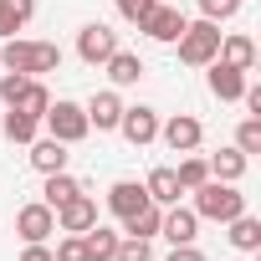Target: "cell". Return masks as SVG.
<instances>
[{"label": "cell", "instance_id": "484cf974", "mask_svg": "<svg viewBox=\"0 0 261 261\" xmlns=\"http://www.w3.org/2000/svg\"><path fill=\"white\" fill-rule=\"evenodd\" d=\"M174 179H179V190H185V195H190V190H200V185L210 179L205 154H185V159H179V169H174Z\"/></svg>", "mask_w": 261, "mask_h": 261}, {"label": "cell", "instance_id": "3957f363", "mask_svg": "<svg viewBox=\"0 0 261 261\" xmlns=\"http://www.w3.org/2000/svg\"><path fill=\"white\" fill-rule=\"evenodd\" d=\"M220 36H225V31H220L215 21H205V16H200V21H185V31H179V41H174V46H179V62H185V67H210L215 51H220Z\"/></svg>", "mask_w": 261, "mask_h": 261}, {"label": "cell", "instance_id": "1f68e13d", "mask_svg": "<svg viewBox=\"0 0 261 261\" xmlns=\"http://www.w3.org/2000/svg\"><path fill=\"white\" fill-rule=\"evenodd\" d=\"M26 82H31L26 72H6V77H0V102H6V108H11V102L21 97V87H26Z\"/></svg>", "mask_w": 261, "mask_h": 261}, {"label": "cell", "instance_id": "8992f818", "mask_svg": "<svg viewBox=\"0 0 261 261\" xmlns=\"http://www.w3.org/2000/svg\"><path fill=\"white\" fill-rule=\"evenodd\" d=\"M118 134L134 144V149H149L154 139H159V108H149V102H139V108H123V118H118Z\"/></svg>", "mask_w": 261, "mask_h": 261}, {"label": "cell", "instance_id": "9a60e30c", "mask_svg": "<svg viewBox=\"0 0 261 261\" xmlns=\"http://www.w3.org/2000/svg\"><path fill=\"white\" fill-rule=\"evenodd\" d=\"M215 62H225V67H236V72H256V41H251L246 31H230V36H220Z\"/></svg>", "mask_w": 261, "mask_h": 261}, {"label": "cell", "instance_id": "30bf717a", "mask_svg": "<svg viewBox=\"0 0 261 261\" xmlns=\"http://www.w3.org/2000/svg\"><path fill=\"white\" fill-rule=\"evenodd\" d=\"M16 236H21V241H51V236H57V210H51L46 200L21 205V210H16Z\"/></svg>", "mask_w": 261, "mask_h": 261}, {"label": "cell", "instance_id": "7402d4cb", "mask_svg": "<svg viewBox=\"0 0 261 261\" xmlns=\"http://www.w3.org/2000/svg\"><path fill=\"white\" fill-rule=\"evenodd\" d=\"M118 241H123V230H113V225H92V230H82V246H87V261H113V251H118Z\"/></svg>", "mask_w": 261, "mask_h": 261}, {"label": "cell", "instance_id": "277c9868", "mask_svg": "<svg viewBox=\"0 0 261 261\" xmlns=\"http://www.w3.org/2000/svg\"><path fill=\"white\" fill-rule=\"evenodd\" d=\"M41 123H46V134L57 139V144H82L87 134H92V123H87V113H82V102H72V97H51V108L41 113Z\"/></svg>", "mask_w": 261, "mask_h": 261}, {"label": "cell", "instance_id": "d6986e66", "mask_svg": "<svg viewBox=\"0 0 261 261\" xmlns=\"http://www.w3.org/2000/svg\"><path fill=\"white\" fill-rule=\"evenodd\" d=\"M36 16V0H0V41H11L16 31H26Z\"/></svg>", "mask_w": 261, "mask_h": 261}, {"label": "cell", "instance_id": "4316f807", "mask_svg": "<svg viewBox=\"0 0 261 261\" xmlns=\"http://www.w3.org/2000/svg\"><path fill=\"white\" fill-rule=\"evenodd\" d=\"M41 179H46V190H41V200H46L51 210H57V205H67V200H72V195L82 190V185H77V179H72L67 169H62V174H41Z\"/></svg>", "mask_w": 261, "mask_h": 261}, {"label": "cell", "instance_id": "f1b7e54d", "mask_svg": "<svg viewBox=\"0 0 261 261\" xmlns=\"http://www.w3.org/2000/svg\"><path fill=\"white\" fill-rule=\"evenodd\" d=\"M113 261H154V241H134V236H123Z\"/></svg>", "mask_w": 261, "mask_h": 261}, {"label": "cell", "instance_id": "83f0119b", "mask_svg": "<svg viewBox=\"0 0 261 261\" xmlns=\"http://www.w3.org/2000/svg\"><path fill=\"white\" fill-rule=\"evenodd\" d=\"M236 149L251 159V154H261V118H241V128H236Z\"/></svg>", "mask_w": 261, "mask_h": 261}, {"label": "cell", "instance_id": "f546056e", "mask_svg": "<svg viewBox=\"0 0 261 261\" xmlns=\"http://www.w3.org/2000/svg\"><path fill=\"white\" fill-rule=\"evenodd\" d=\"M236 11H241V0H200V16H205V21H215V26H220V21H230Z\"/></svg>", "mask_w": 261, "mask_h": 261}, {"label": "cell", "instance_id": "e0dca14e", "mask_svg": "<svg viewBox=\"0 0 261 261\" xmlns=\"http://www.w3.org/2000/svg\"><path fill=\"white\" fill-rule=\"evenodd\" d=\"M102 72H108V82L113 87H139V77H144V62H139V51H113L108 62H102Z\"/></svg>", "mask_w": 261, "mask_h": 261}, {"label": "cell", "instance_id": "2e32d148", "mask_svg": "<svg viewBox=\"0 0 261 261\" xmlns=\"http://www.w3.org/2000/svg\"><path fill=\"white\" fill-rule=\"evenodd\" d=\"M67 159H72V154H67V144H57L51 134H46V139H41V134L31 139V169H36V174H62V169H67Z\"/></svg>", "mask_w": 261, "mask_h": 261}, {"label": "cell", "instance_id": "7c38bea8", "mask_svg": "<svg viewBox=\"0 0 261 261\" xmlns=\"http://www.w3.org/2000/svg\"><path fill=\"white\" fill-rule=\"evenodd\" d=\"M159 236H164L169 246H190V241L200 236V215H195V210H185V205H164Z\"/></svg>", "mask_w": 261, "mask_h": 261}, {"label": "cell", "instance_id": "4dcf8cb0", "mask_svg": "<svg viewBox=\"0 0 261 261\" xmlns=\"http://www.w3.org/2000/svg\"><path fill=\"white\" fill-rule=\"evenodd\" d=\"M51 256H57V261H87V246H82V236H62Z\"/></svg>", "mask_w": 261, "mask_h": 261}, {"label": "cell", "instance_id": "cb8c5ba5", "mask_svg": "<svg viewBox=\"0 0 261 261\" xmlns=\"http://www.w3.org/2000/svg\"><path fill=\"white\" fill-rule=\"evenodd\" d=\"M0 134H6L11 144H31V139L41 134V118H31V113L11 108V113H6V123H0Z\"/></svg>", "mask_w": 261, "mask_h": 261}, {"label": "cell", "instance_id": "6da1fadb", "mask_svg": "<svg viewBox=\"0 0 261 261\" xmlns=\"http://www.w3.org/2000/svg\"><path fill=\"white\" fill-rule=\"evenodd\" d=\"M0 67H6V72H26V77H46V72L62 67V46L57 41L11 36V41H0Z\"/></svg>", "mask_w": 261, "mask_h": 261}, {"label": "cell", "instance_id": "7a4b0ae2", "mask_svg": "<svg viewBox=\"0 0 261 261\" xmlns=\"http://www.w3.org/2000/svg\"><path fill=\"white\" fill-rule=\"evenodd\" d=\"M190 195H195V215H200V220H220V225H225V220H236V215L246 210V195H241L236 185H225V179H205V185L190 190Z\"/></svg>", "mask_w": 261, "mask_h": 261}, {"label": "cell", "instance_id": "e575fe53", "mask_svg": "<svg viewBox=\"0 0 261 261\" xmlns=\"http://www.w3.org/2000/svg\"><path fill=\"white\" fill-rule=\"evenodd\" d=\"M113 6H118V0H113Z\"/></svg>", "mask_w": 261, "mask_h": 261}, {"label": "cell", "instance_id": "ffe728a7", "mask_svg": "<svg viewBox=\"0 0 261 261\" xmlns=\"http://www.w3.org/2000/svg\"><path fill=\"white\" fill-rule=\"evenodd\" d=\"M144 190H149V200H154V205H179V195H185L169 164H159V169H149V179H144Z\"/></svg>", "mask_w": 261, "mask_h": 261}, {"label": "cell", "instance_id": "9c48e42d", "mask_svg": "<svg viewBox=\"0 0 261 261\" xmlns=\"http://www.w3.org/2000/svg\"><path fill=\"white\" fill-rule=\"evenodd\" d=\"M97 225V200L87 195V190H77L67 205H57V230L62 236H82V230H92Z\"/></svg>", "mask_w": 261, "mask_h": 261}, {"label": "cell", "instance_id": "5b68a950", "mask_svg": "<svg viewBox=\"0 0 261 261\" xmlns=\"http://www.w3.org/2000/svg\"><path fill=\"white\" fill-rule=\"evenodd\" d=\"M139 31H144L149 41L174 46V41H179V31H185V11L174 6V0H154V6L144 11V21H139Z\"/></svg>", "mask_w": 261, "mask_h": 261}, {"label": "cell", "instance_id": "603a6c76", "mask_svg": "<svg viewBox=\"0 0 261 261\" xmlns=\"http://www.w3.org/2000/svg\"><path fill=\"white\" fill-rule=\"evenodd\" d=\"M159 220H164V205H144L139 215H128V220H123V236H134V241H154V236H159Z\"/></svg>", "mask_w": 261, "mask_h": 261}, {"label": "cell", "instance_id": "ac0fdd59", "mask_svg": "<svg viewBox=\"0 0 261 261\" xmlns=\"http://www.w3.org/2000/svg\"><path fill=\"white\" fill-rule=\"evenodd\" d=\"M205 164H210V179H225V185H241V179H246V169H251V159H246L236 144H230V149H220V154H210Z\"/></svg>", "mask_w": 261, "mask_h": 261}, {"label": "cell", "instance_id": "8fae6325", "mask_svg": "<svg viewBox=\"0 0 261 261\" xmlns=\"http://www.w3.org/2000/svg\"><path fill=\"white\" fill-rule=\"evenodd\" d=\"M102 205H108L118 220H128V215H139V210H144V205H154V200H149V190H144L139 179H113V185H108V195H102Z\"/></svg>", "mask_w": 261, "mask_h": 261}, {"label": "cell", "instance_id": "5bb4252c", "mask_svg": "<svg viewBox=\"0 0 261 261\" xmlns=\"http://www.w3.org/2000/svg\"><path fill=\"white\" fill-rule=\"evenodd\" d=\"M246 77H251V72H236V67H225V62H210V67H205L210 97H220V102H241V92H246Z\"/></svg>", "mask_w": 261, "mask_h": 261}, {"label": "cell", "instance_id": "52a82bcc", "mask_svg": "<svg viewBox=\"0 0 261 261\" xmlns=\"http://www.w3.org/2000/svg\"><path fill=\"white\" fill-rule=\"evenodd\" d=\"M159 139H164L174 154H195V149L205 144V123H200L195 113H174L169 123H159Z\"/></svg>", "mask_w": 261, "mask_h": 261}, {"label": "cell", "instance_id": "d6a6232c", "mask_svg": "<svg viewBox=\"0 0 261 261\" xmlns=\"http://www.w3.org/2000/svg\"><path fill=\"white\" fill-rule=\"evenodd\" d=\"M21 261H57V256H51V246H46V241H26Z\"/></svg>", "mask_w": 261, "mask_h": 261}, {"label": "cell", "instance_id": "ba28073f", "mask_svg": "<svg viewBox=\"0 0 261 261\" xmlns=\"http://www.w3.org/2000/svg\"><path fill=\"white\" fill-rule=\"evenodd\" d=\"M113 51H118V31H113V26L92 21V26H82V31H77V57H82L87 67H102Z\"/></svg>", "mask_w": 261, "mask_h": 261}, {"label": "cell", "instance_id": "836d02e7", "mask_svg": "<svg viewBox=\"0 0 261 261\" xmlns=\"http://www.w3.org/2000/svg\"><path fill=\"white\" fill-rule=\"evenodd\" d=\"M169 261H210V256H205V251L190 241V246H174V251H169Z\"/></svg>", "mask_w": 261, "mask_h": 261}, {"label": "cell", "instance_id": "44dd1931", "mask_svg": "<svg viewBox=\"0 0 261 261\" xmlns=\"http://www.w3.org/2000/svg\"><path fill=\"white\" fill-rule=\"evenodd\" d=\"M225 225H230V246H236V251H246V256L261 251V220H256L251 210H241V215L225 220Z\"/></svg>", "mask_w": 261, "mask_h": 261}, {"label": "cell", "instance_id": "4fadbf2b", "mask_svg": "<svg viewBox=\"0 0 261 261\" xmlns=\"http://www.w3.org/2000/svg\"><path fill=\"white\" fill-rule=\"evenodd\" d=\"M82 113H87V123L97 128V134H113V128H118V118H123V97H118V87L92 92V102H87Z\"/></svg>", "mask_w": 261, "mask_h": 261}, {"label": "cell", "instance_id": "d4e9b609", "mask_svg": "<svg viewBox=\"0 0 261 261\" xmlns=\"http://www.w3.org/2000/svg\"><path fill=\"white\" fill-rule=\"evenodd\" d=\"M11 108H21V113H31V118H41V113L51 108V92H46V82H41V77H31V82L21 87V97H16Z\"/></svg>", "mask_w": 261, "mask_h": 261}]
</instances>
